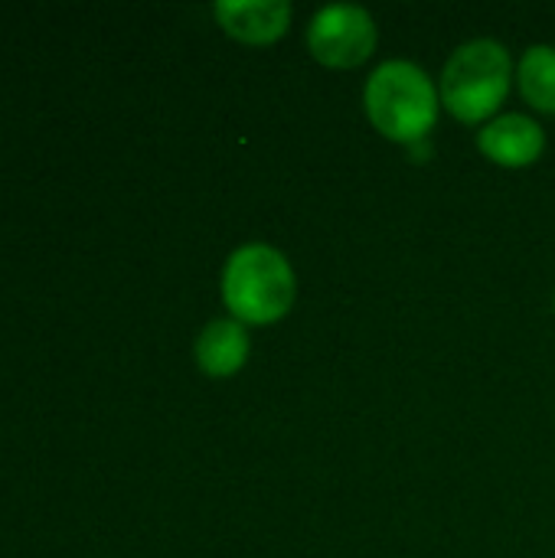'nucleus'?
I'll list each match as a JSON object with an SVG mask.
<instances>
[{
    "label": "nucleus",
    "instance_id": "6e6552de",
    "mask_svg": "<svg viewBox=\"0 0 555 558\" xmlns=\"http://www.w3.org/2000/svg\"><path fill=\"white\" fill-rule=\"evenodd\" d=\"M520 92L523 98L536 108L555 114V49L553 46H533L527 49L523 62H520Z\"/></svg>",
    "mask_w": 555,
    "mask_h": 558
},
{
    "label": "nucleus",
    "instance_id": "39448f33",
    "mask_svg": "<svg viewBox=\"0 0 555 558\" xmlns=\"http://www.w3.org/2000/svg\"><path fill=\"white\" fill-rule=\"evenodd\" d=\"M219 26L249 46H268L285 36L291 23V3L285 0H222L216 3Z\"/></svg>",
    "mask_w": 555,
    "mask_h": 558
},
{
    "label": "nucleus",
    "instance_id": "f257e3e1",
    "mask_svg": "<svg viewBox=\"0 0 555 558\" xmlns=\"http://www.w3.org/2000/svg\"><path fill=\"white\" fill-rule=\"evenodd\" d=\"M373 128L396 144H419L438 121V92L412 62H383L363 92Z\"/></svg>",
    "mask_w": 555,
    "mask_h": 558
},
{
    "label": "nucleus",
    "instance_id": "20e7f679",
    "mask_svg": "<svg viewBox=\"0 0 555 558\" xmlns=\"http://www.w3.org/2000/svg\"><path fill=\"white\" fill-rule=\"evenodd\" d=\"M311 56L330 69H357L376 49V23L363 7L334 3L324 7L307 26Z\"/></svg>",
    "mask_w": 555,
    "mask_h": 558
},
{
    "label": "nucleus",
    "instance_id": "f03ea898",
    "mask_svg": "<svg viewBox=\"0 0 555 558\" xmlns=\"http://www.w3.org/2000/svg\"><path fill=\"white\" fill-rule=\"evenodd\" d=\"M294 271L272 245H242L222 271V301L239 324H275L294 304Z\"/></svg>",
    "mask_w": 555,
    "mask_h": 558
},
{
    "label": "nucleus",
    "instance_id": "423d86ee",
    "mask_svg": "<svg viewBox=\"0 0 555 558\" xmlns=\"http://www.w3.org/2000/svg\"><path fill=\"white\" fill-rule=\"evenodd\" d=\"M478 147L500 167H530L546 147L543 128L527 114H500L478 134Z\"/></svg>",
    "mask_w": 555,
    "mask_h": 558
},
{
    "label": "nucleus",
    "instance_id": "7ed1b4c3",
    "mask_svg": "<svg viewBox=\"0 0 555 558\" xmlns=\"http://www.w3.org/2000/svg\"><path fill=\"white\" fill-rule=\"evenodd\" d=\"M507 92H510V56L494 39L464 43L445 65L442 101L464 124H478L491 118L507 98Z\"/></svg>",
    "mask_w": 555,
    "mask_h": 558
},
{
    "label": "nucleus",
    "instance_id": "0eeeda50",
    "mask_svg": "<svg viewBox=\"0 0 555 558\" xmlns=\"http://www.w3.org/2000/svg\"><path fill=\"white\" fill-rule=\"evenodd\" d=\"M249 360V333L239 320H213L196 337V363L206 376H236Z\"/></svg>",
    "mask_w": 555,
    "mask_h": 558
}]
</instances>
